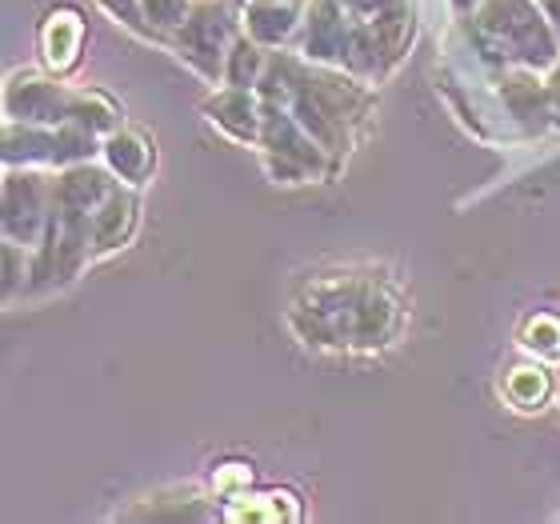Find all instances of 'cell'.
Wrapping results in <instances>:
<instances>
[{"label":"cell","instance_id":"cell-1","mask_svg":"<svg viewBox=\"0 0 560 524\" xmlns=\"http://www.w3.org/2000/svg\"><path fill=\"white\" fill-rule=\"evenodd\" d=\"M77 33H81V28H77V21L69 24V33H60V36H57V28L48 24L45 48H48V60H52V65H69V60H72V45H77Z\"/></svg>","mask_w":560,"mask_h":524},{"label":"cell","instance_id":"cell-2","mask_svg":"<svg viewBox=\"0 0 560 524\" xmlns=\"http://www.w3.org/2000/svg\"><path fill=\"white\" fill-rule=\"evenodd\" d=\"M516 400H525V405H537L540 396H545V376L533 373V369H516V376L509 381Z\"/></svg>","mask_w":560,"mask_h":524},{"label":"cell","instance_id":"cell-3","mask_svg":"<svg viewBox=\"0 0 560 524\" xmlns=\"http://www.w3.org/2000/svg\"><path fill=\"white\" fill-rule=\"evenodd\" d=\"M236 480H245V473H241V468H229V473H221V477H217V485H236Z\"/></svg>","mask_w":560,"mask_h":524}]
</instances>
